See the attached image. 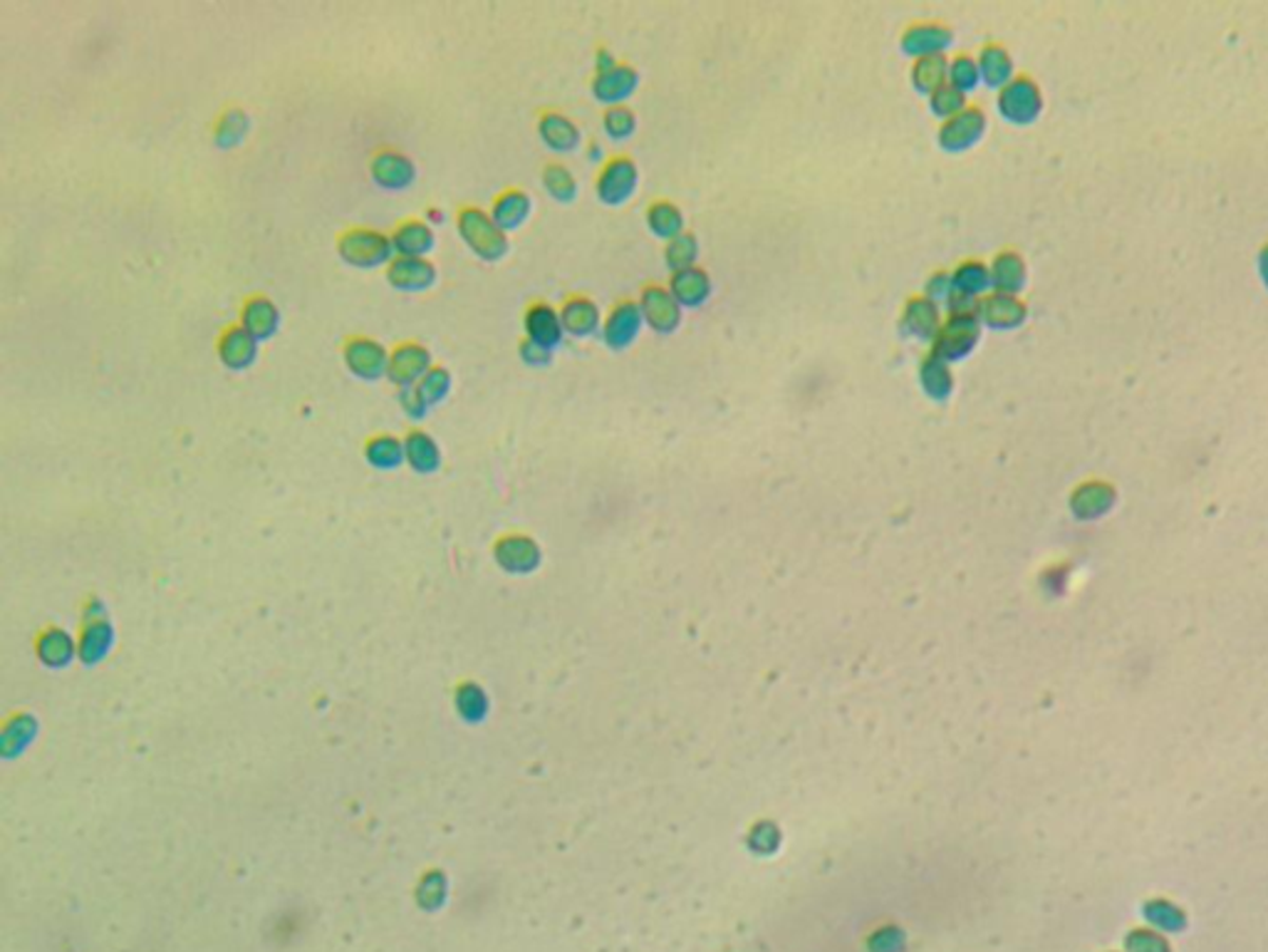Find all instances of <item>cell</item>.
Listing matches in <instances>:
<instances>
[{"label":"cell","mask_w":1268,"mask_h":952,"mask_svg":"<svg viewBox=\"0 0 1268 952\" xmlns=\"http://www.w3.org/2000/svg\"><path fill=\"white\" fill-rule=\"evenodd\" d=\"M952 283H954V290H957V293L976 298L981 290L988 286V283H992V273H988V268L981 261L968 259L954 268Z\"/></svg>","instance_id":"obj_30"},{"label":"cell","mask_w":1268,"mask_h":952,"mask_svg":"<svg viewBox=\"0 0 1268 952\" xmlns=\"http://www.w3.org/2000/svg\"><path fill=\"white\" fill-rule=\"evenodd\" d=\"M338 253L340 259L350 266L358 268H374L384 266L395 259V246L387 233L369 229V226H352L338 236Z\"/></svg>","instance_id":"obj_2"},{"label":"cell","mask_w":1268,"mask_h":952,"mask_svg":"<svg viewBox=\"0 0 1268 952\" xmlns=\"http://www.w3.org/2000/svg\"><path fill=\"white\" fill-rule=\"evenodd\" d=\"M456 229L464 244L483 261H498L508 251V236L494 222L491 211H483L479 206H461L456 211Z\"/></svg>","instance_id":"obj_1"},{"label":"cell","mask_w":1268,"mask_h":952,"mask_svg":"<svg viewBox=\"0 0 1268 952\" xmlns=\"http://www.w3.org/2000/svg\"><path fill=\"white\" fill-rule=\"evenodd\" d=\"M696 255H699V241H696L691 231H681L679 236L667 241L665 246V259L669 268H672V273L681 271V268L696 266Z\"/></svg>","instance_id":"obj_33"},{"label":"cell","mask_w":1268,"mask_h":952,"mask_svg":"<svg viewBox=\"0 0 1268 952\" xmlns=\"http://www.w3.org/2000/svg\"><path fill=\"white\" fill-rule=\"evenodd\" d=\"M365 454L377 467H395L404 459V442L395 435H374L367 439Z\"/></svg>","instance_id":"obj_35"},{"label":"cell","mask_w":1268,"mask_h":952,"mask_svg":"<svg viewBox=\"0 0 1268 952\" xmlns=\"http://www.w3.org/2000/svg\"><path fill=\"white\" fill-rule=\"evenodd\" d=\"M642 325H645V316H642V308H639V303L630 301V298H622V301H617L615 305H612L610 312L604 316V321H602L604 343H608L610 347H615V350H625V347H630L634 340H637Z\"/></svg>","instance_id":"obj_8"},{"label":"cell","mask_w":1268,"mask_h":952,"mask_svg":"<svg viewBox=\"0 0 1268 952\" xmlns=\"http://www.w3.org/2000/svg\"><path fill=\"white\" fill-rule=\"evenodd\" d=\"M637 179H639L637 165L632 161V156H627V154L610 156V159L600 167V172H597V179H595L597 196H600L602 204H610V206L625 204L627 198L634 194V189H637Z\"/></svg>","instance_id":"obj_4"},{"label":"cell","mask_w":1268,"mask_h":952,"mask_svg":"<svg viewBox=\"0 0 1268 952\" xmlns=\"http://www.w3.org/2000/svg\"><path fill=\"white\" fill-rule=\"evenodd\" d=\"M999 110L1014 122H1025V119L1036 115L1038 110V92L1029 82V77H1016L1006 82V88L999 95Z\"/></svg>","instance_id":"obj_20"},{"label":"cell","mask_w":1268,"mask_h":952,"mask_svg":"<svg viewBox=\"0 0 1268 952\" xmlns=\"http://www.w3.org/2000/svg\"><path fill=\"white\" fill-rule=\"evenodd\" d=\"M639 75L634 73V68L625 65V62H615V65L597 70L595 80H593V95L600 99V102L608 104H625V99L632 95L634 88H637Z\"/></svg>","instance_id":"obj_16"},{"label":"cell","mask_w":1268,"mask_h":952,"mask_svg":"<svg viewBox=\"0 0 1268 952\" xmlns=\"http://www.w3.org/2000/svg\"><path fill=\"white\" fill-rule=\"evenodd\" d=\"M986 130V115L981 108H964L959 115L939 125V147L946 152H964L981 139Z\"/></svg>","instance_id":"obj_7"},{"label":"cell","mask_w":1268,"mask_h":952,"mask_svg":"<svg viewBox=\"0 0 1268 952\" xmlns=\"http://www.w3.org/2000/svg\"><path fill=\"white\" fill-rule=\"evenodd\" d=\"M602 127L612 139L622 141L637 130V115L627 104H612V108L604 110Z\"/></svg>","instance_id":"obj_38"},{"label":"cell","mask_w":1268,"mask_h":952,"mask_svg":"<svg viewBox=\"0 0 1268 952\" xmlns=\"http://www.w3.org/2000/svg\"><path fill=\"white\" fill-rule=\"evenodd\" d=\"M979 62H976L972 55L961 53L954 60H949V82L954 88H959L961 92L974 90L976 84H979Z\"/></svg>","instance_id":"obj_39"},{"label":"cell","mask_w":1268,"mask_h":952,"mask_svg":"<svg viewBox=\"0 0 1268 952\" xmlns=\"http://www.w3.org/2000/svg\"><path fill=\"white\" fill-rule=\"evenodd\" d=\"M560 321L562 328L575 338H588L600 328L602 316L600 308L593 298L588 296H568L560 305Z\"/></svg>","instance_id":"obj_18"},{"label":"cell","mask_w":1268,"mask_h":952,"mask_svg":"<svg viewBox=\"0 0 1268 952\" xmlns=\"http://www.w3.org/2000/svg\"><path fill=\"white\" fill-rule=\"evenodd\" d=\"M216 350L220 362H224L228 369H246L258 358V340H255L244 325L233 323L220 330L216 340Z\"/></svg>","instance_id":"obj_15"},{"label":"cell","mask_w":1268,"mask_h":952,"mask_svg":"<svg viewBox=\"0 0 1268 952\" xmlns=\"http://www.w3.org/2000/svg\"><path fill=\"white\" fill-rule=\"evenodd\" d=\"M954 293V283H952V273L949 271H935L929 275L927 281V290H924V296H929L931 301L939 305H946Z\"/></svg>","instance_id":"obj_40"},{"label":"cell","mask_w":1268,"mask_h":952,"mask_svg":"<svg viewBox=\"0 0 1268 952\" xmlns=\"http://www.w3.org/2000/svg\"><path fill=\"white\" fill-rule=\"evenodd\" d=\"M949 82V58L944 53L924 55L911 62V84L922 95H931Z\"/></svg>","instance_id":"obj_25"},{"label":"cell","mask_w":1268,"mask_h":952,"mask_svg":"<svg viewBox=\"0 0 1268 952\" xmlns=\"http://www.w3.org/2000/svg\"><path fill=\"white\" fill-rule=\"evenodd\" d=\"M979 316H964V312H946L942 328L931 340V355H937L944 362L964 360L968 353L979 343Z\"/></svg>","instance_id":"obj_3"},{"label":"cell","mask_w":1268,"mask_h":952,"mask_svg":"<svg viewBox=\"0 0 1268 952\" xmlns=\"http://www.w3.org/2000/svg\"><path fill=\"white\" fill-rule=\"evenodd\" d=\"M518 353H521V358L529 362V365H545V362H551V353L547 347L533 343V340L523 338L521 345H518Z\"/></svg>","instance_id":"obj_41"},{"label":"cell","mask_w":1268,"mask_h":952,"mask_svg":"<svg viewBox=\"0 0 1268 952\" xmlns=\"http://www.w3.org/2000/svg\"><path fill=\"white\" fill-rule=\"evenodd\" d=\"M238 323L261 343V340L273 338L277 325H281V310L268 296H248L244 305H241Z\"/></svg>","instance_id":"obj_17"},{"label":"cell","mask_w":1268,"mask_h":952,"mask_svg":"<svg viewBox=\"0 0 1268 952\" xmlns=\"http://www.w3.org/2000/svg\"><path fill=\"white\" fill-rule=\"evenodd\" d=\"M979 321L994 325V328H1011L1023 321V305L1016 301V296L996 290L992 296L979 298Z\"/></svg>","instance_id":"obj_24"},{"label":"cell","mask_w":1268,"mask_h":952,"mask_svg":"<svg viewBox=\"0 0 1268 952\" xmlns=\"http://www.w3.org/2000/svg\"><path fill=\"white\" fill-rule=\"evenodd\" d=\"M639 308H642L645 323L657 332H674L681 323V305L676 303L672 290L659 283H647L639 298Z\"/></svg>","instance_id":"obj_9"},{"label":"cell","mask_w":1268,"mask_h":952,"mask_svg":"<svg viewBox=\"0 0 1268 952\" xmlns=\"http://www.w3.org/2000/svg\"><path fill=\"white\" fill-rule=\"evenodd\" d=\"M437 266L424 255H397L387 263V281L397 290H426L437 283Z\"/></svg>","instance_id":"obj_13"},{"label":"cell","mask_w":1268,"mask_h":952,"mask_svg":"<svg viewBox=\"0 0 1268 952\" xmlns=\"http://www.w3.org/2000/svg\"><path fill=\"white\" fill-rule=\"evenodd\" d=\"M419 400L426 404V410L434 407V404L444 402V397L452 393V373H448L446 365H431L426 369V375L422 380L415 385Z\"/></svg>","instance_id":"obj_31"},{"label":"cell","mask_w":1268,"mask_h":952,"mask_svg":"<svg viewBox=\"0 0 1268 952\" xmlns=\"http://www.w3.org/2000/svg\"><path fill=\"white\" fill-rule=\"evenodd\" d=\"M543 187L547 194H551L553 198H558V202H573L575 194H578V182H575L573 172H570L565 165H560V161H551V165H545Z\"/></svg>","instance_id":"obj_32"},{"label":"cell","mask_w":1268,"mask_h":952,"mask_svg":"<svg viewBox=\"0 0 1268 952\" xmlns=\"http://www.w3.org/2000/svg\"><path fill=\"white\" fill-rule=\"evenodd\" d=\"M979 73L986 84H1006L1011 73V60L1001 45H986L979 55Z\"/></svg>","instance_id":"obj_34"},{"label":"cell","mask_w":1268,"mask_h":952,"mask_svg":"<svg viewBox=\"0 0 1268 952\" xmlns=\"http://www.w3.org/2000/svg\"><path fill=\"white\" fill-rule=\"evenodd\" d=\"M531 196L525 194L523 189L511 187L494 198V204H491V216H494V222L501 226L503 231H511L518 229V226L531 216Z\"/></svg>","instance_id":"obj_23"},{"label":"cell","mask_w":1268,"mask_h":952,"mask_svg":"<svg viewBox=\"0 0 1268 952\" xmlns=\"http://www.w3.org/2000/svg\"><path fill=\"white\" fill-rule=\"evenodd\" d=\"M538 134L547 147L555 152H573L580 145V130L573 119L562 115V112L547 110L538 119Z\"/></svg>","instance_id":"obj_22"},{"label":"cell","mask_w":1268,"mask_h":952,"mask_svg":"<svg viewBox=\"0 0 1268 952\" xmlns=\"http://www.w3.org/2000/svg\"><path fill=\"white\" fill-rule=\"evenodd\" d=\"M399 404H402L404 412H407L409 417H422L426 412V404L419 400L417 389L415 387H402L399 389Z\"/></svg>","instance_id":"obj_42"},{"label":"cell","mask_w":1268,"mask_h":952,"mask_svg":"<svg viewBox=\"0 0 1268 952\" xmlns=\"http://www.w3.org/2000/svg\"><path fill=\"white\" fill-rule=\"evenodd\" d=\"M523 328H525V338L533 340V343L547 347V350L558 347L562 343V336H565V328H562V321H560V310H555L553 305L545 301H536L525 308Z\"/></svg>","instance_id":"obj_14"},{"label":"cell","mask_w":1268,"mask_h":952,"mask_svg":"<svg viewBox=\"0 0 1268 952\" xmlns=\"http://www.w3.org/2000/svg\"><path fill=\"white\" fill-rule=\"evenodd\" d=\"M342 360L354 378L377 380L387 375L389 350L367 336H350L342 343Z\"/></svg>","instance_id":"obj_5"},{"label":"cell","mask_w":1268,"mask_h":952,"mask_svg":"<svg viewBox=\"0 0 1268 952\" xmlns=\"http://www.w3.org/2000/svg\"><path fill=\"white\" fill-rule=\"evenodd\" d=\"M404 457L419 472H431V469L439 467V446L424 430H411L404 437Z\"/></svg>","instance_id":"obj_28"},{"label":"cell","mask_w":1268,"mask_h":952,"mask_svg":"<svg viewBox=\"0 0 1268 952\" xmlns=\"http://www.w3.org/2000/svg\"><path fill=\"white\" fill-rule=\"evenodd\" d=\"M929 108L944 122V119L959 115L961 110L968 108V104H966V92H961L959 88H954L952 82H946L944 88H939L937 92H931V95H929Z\"/></svg>","instance_id":"obj_37"},{"label":"cell","mask_w":1268,"mask_h":952,"mask_svg":"<svg viewBox=\"0 0 1268 952\" xmlns=\"http://www.w3.org/2000/svg\"><path fill=\"white\" fill-rule=\"evenodd\" d=\"M992 281L996 283V288L1003 290V293H1008V290L1018 288L1023 283V261L1021 255L1003 251L996 255L994 268H992Z\"/></svg>","instance_id":"obj_36"},{"label":"cell","mask_w":1268,"mask_h":952,"mask_svg":"<svg viewBox=\"0 0 1268 952\" xmlns=\"http://www.w3.org/2000/svg\"><path fill=\"white\" fill-rule=\"evenodd\" d=\"M248 132V115L236 104H231V108H226L220 115L216 117V125H213V137H216L218 147H236L241 139L246 137Z\"/></svg>","instance_id":"obj_29"},{"label":"cell","mask_w":1268,"mask_h":952,"mask_svg":"<svg viewBox=\"0 0 1268 952\" xmlns=\"http://www.w3.org/2000/svg\"><path fill=\"white\" fill-rule=\"evenodd\" d=\"M942 321V305L931 301L929 296H909L900 316V330L911 338L935 340Z\"/></svg>","instance_id":"obj_12"},{"label":"cell","mask_w":1268,"mask_h":952,"mask_svg":"<svg viewBox=\"0 0 1268 952\" xmlns=\"http://www.w3.org/2000/svg\"><path fill=\"white\" fill-rule=\"evenodd\" d=\"M919 385L931 400H946L954 389V375L949 362L939 360L937 355H924L922 365H919Z\"/></svg>","instance_id":"obj_26"},{"label":"cell","mask_w":1268,"mask_h":952,"mask_svg":"<svg viewBox=\"0 0 1268 952\" xmlns=\"http://www.w3.org/2000/svg\"><path fill=\"white\" fill-rule=\"evenodd\" d=\"M647 224H650V229L665 241H672L684 231V216L679 206L669 202V198H657V202L650 204V209H647Z\"/></svg>","instance_id":"obj_27"},{"label":"cell","mask_w":1268,"mask_h":952,"mask_svg":"<svg viewBox=\"0 0 1268 952\" xmlns=\"http://www.w3.org/2000/svg\"><path fill=\"white\" fill-rule=\"evenodd\" d=\"M954 33L952 27L946 23H939V20H919V23H911L907 31L902 33V53L911 55V58H924V55H939L944 53L946 47L952 45Z\"/></svg>","instance_id":"obj_10"},{"label":"cell","mask_w":1268,"mask_h":952,"mask_svg":"<svg viewBox=\"0 0 1268 952\" xmlns=\"http://www.w3.org/2000/svg\"><path fill=\"white\" fill-rule=\"evenodd\" d=\"M397 255H426L437 244L431 226L422 218H404L389 233Z\"/></svg>","instance_id":"obj_21"},{"label":"cell","mask_w":1268,"mask_h":952,"mask_svg":"<svg viewBox=\"0 0 1268 952\" xmlns=\"http://www.w3.org/2000/svg\"><path fill=\"white\" fill-rule=\"evenodd\" d=\"M431 365V353L426 350L422 343H417V340H404V343H397L389 350L387 378L395 382L399 389L415 387Z\"/></svg>","instance_id":"obj_6"},{"label":"cell","mask_w":1268,"mask_h":952,"mask_svg":"<svg viewBox=\"0 0 1268 952\" xmlns=\"http://www.w3.org/2000/svg\"><path fill=\"white\" fill-rule=\"evenodd\" d=\"M369 174L384 189H404L415 182L417 167L407 154L395 147L377 149L369 159Z\"/></svg>","instance_id":"obj_11"},{"label":"cell","mask_w":1268,"mask_h":952,"mask_svg":"<svg viewBox=\"0 0 1268 952\" xmlns=\"http://www.w3.org/2000/svg\"><path fill=\"white\" fill-rule=\"evenodd\" d=\"M667 288L672 290L681 308H699L711 296V279L704 268L689 266L681 268V271H674Z\"/></svg>","instance_id":"obj_19"}]
</instances>
